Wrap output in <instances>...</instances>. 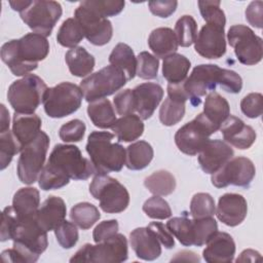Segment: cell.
<instances>
[{
  "label": "cell",
  "mask_w": 263,
  "mask_h": 263,
  "mask_svg": "<svg viewBox=\"0 0 263 263\" xmlns=\"http://www.w3.org/2000/svg\"><path fill=\"white\" fill-rule=\"evenodd\" d=\"M49 52L46 37L28 33L20 39L5 42L1 47V60L15 76H26L38 67Z\"/></svg>",
  "instance_id": "1"
},
{
  "label": "cell",
  "mask_w": 263,
  "mask_h": 263,
  "mask_svg": "<svg viewBox=\"0 0 263 263\" xmlns=\"http://www.w3.org/2000/svg\"><path fill=\"white\" fill-rule=\"evenodd\" d=\"M12 240V249L5 250L1 254L4 262H36L48 246L47 231L39 226L35 217L27 219L20 218V222L13 232Z\"/></svg>",
  "instance_id": "2"
},
{
  "label": "cell",
  "mask_w": 263,
  "mask_h": 263,
  "mask_svg": "<svg viewBox=\"0 0 263 263\" xmlns=\"http://www.w3.org/2000/svg\"><path fill=\"white\" fill-rule=\"evenodd\" d=\"M114 135L109 132H92L87 138L85 146L96 174L120 172L125 164V149L113 142Z\"/></svg>",
  "instance_id": "3"
},
{
  "label": "cell",
  "mask_w": 263,
  "mask_h": 263,
  "mask_svg": "<svg viewBox=\"0 0 263 263\" xmlns=\"http://www.w3.org/2000/svg\"><path fill=\"white\" fill-rule=\"evenodd\" d=\"M46 165L60 175L76 181L86 180L96 174L91 160L83 157L80 149L75 145H55Z\"/></svg>",
  "instance_id": "4"
},
{
  "label": "cell",
  "mask_w": 263,
  "mask_h": 263,
  "mask_svg": "<svg viewBox=\"0 0 263 263\" xmlns=\"http://www.w3.org/2000/svg\"><path fill=\"white\" fill-rule=\"evenodd\" d=\"M48 87L39 76L28 74L8 87L7 99L16 113L33 114L44 101Z\"/></svg>",
  "instance_id": "5"
},
{
  "label": "cell",
  "mask_w": 263,
  "mask_h": 263,
  "mask_svg": "<svg viewBox=\"0 0 263 263\" xmlns=\"http://www.w3.org/2000/svg\"><path fill=\"white\" fill-rule=\"evenodd\" d=\"M89 192L95 199L99 200L100 208L108 214L121 213L129 203V194L126 188L116 179L105 174H97L93 177L89 185Z\"/></svg>",
  "instance_id": "6"
},
{
  "label": "cell",
  "mask_w": 263,
  "mask_h": 263,
  "mask_svg": "<svg viewBox=\"0 0 263 263\" xmlns=\"http://www.w3.org/2000/svg\"><path fill=\"white\" fill-rule=\"evenodd\" d=\"M127 240L121 233L97 245L85 243L70 259V262L117 263L127 259Z\"/></svg>",
  "instance_id": "7"
},
{
  "label": "cell",
  "mask_w": 263,
  "mask_h": 263,
  "mask_svg": "<svg viewBox=\"0 0 263 263\" xmlns=\"http://www.w3.org/2000/svg\"><path fill=\"white\" fill-rule=\"evenodd\" d=\"M127 79L125 74L112 65L90 74L80 82L83 98L90 103L111 96L123 87Z\"/></svg>",
  "instance_id": "8"
},
{
  "label": "cell",
  "mask_w": 263,
  "mask_h": 263,
  "mask_svg": "<svg viewBox=\"0 0 263 263\" xmlns=\"http://www.w3.org/2000/svg\"><path fill=\"white\" fill-rule=\"evenodd\" d=\"M48 147L49 137L41 130L34 141L22 148L16 166L17 177L22 183L31 185L37 181L44 167Z\"/></svg>",
  "instance_id": "9"
},
{
  "label": "cell",
  "mask_w": 263,
  "mask_h": 263,
  "mask_svg": "<svg viewBox=\"0 0 263 263\" xmlns=\"http://www.w3.org/2000/svg\"><path fill=\"white\" fill-rule=\"evenodd\" d=\"M83 93L80 86L71 82H61L47 89L43 106L47 116L63 118L76 112L82 102Z\"/></svg>",
  "instance_id": "10"
},
{
  "label": "cell",
  "mask_w": 263,
  "mask_h": 263,
  "mask_svg": "<svg viewBox=\"0 0 263 263\" xmlns=\"http://www.w3.org/2000/svg\"><path fill=\"white\" fill-rule=\"evenodd\" d=\"M219 130L203 113L181 126L175 135V143L184 154L193 156L198 154L209 137Z\"/></svg>",
  "instance_id": "11"
},
{
  "label": "cell",
  "mask_w": 263,
  "mask_h": 263,
  "mask_svg": "<svg viewBox=\"0 0 263 263\" xmlns=\"http://www.w3.org/2000/svg\"><path fill=\"white\" fill-rule=\"evenodd\" d=\"M62 13V6L57 1L33 0L20 14L23 22L28 25L34 33L47 37L51 34Z\"/></svg>",
  "instance_id": "12"
},
{
  "label": "cell",
  "mask_w": 263,
  "mask_h": 263,
  "mask_svg": "<svg viewBox=\"0 0 263 263\" xmlns=\"http://www.w3.org/2000/svg\"><path fill=\"white\" fill-rule=\"evenodd\" d=\"M227 40L239 63L253 66L261 62L263 57V41L254 31L245 25H234L229 28Z\"/></svg>",
  "instance_id": "13"
},
{
  "label": "cell",
  "mask_w": 263,
  "mask_h": 263,
  "mask_svg": "<svg viewBox=\"0 0 263 263\" xmlns=\"http://www.w3.org/2000/svg\"><path fill=\"white\" fill-rule=\"evenodd\" d=\"M223 68L214 64H202L196 66L188 78L183 82V88L192 106H198L201 103V97H204L209 90H215L221 82Z\"/></svg>",
  "instance_id": "14"
},
{
  "label": "cell",
  "mask_w": 263,
  "mask_h": 263,
  "mask_svg": "<svg viewBox=\"0 0 263 263\" xmlns=\"http://www.w3.org/2000/svg\"><path fill=\"white\" fill-rule=\"evenodd\" d=\"M256 175L253 161L247 157H232L216 173L212 174V184L217 188H225L229 185L249 187Z\"/></svg>",
  "instance_id": "15"
},
{
  "label": "cell",
  "mask_w": 263,
  "mask_h": 263,
  "mask_svg": "<svg viewBox=\"0 0 263 263\" xmlns=\"http://www.w3.org/2000/svg\"><path fill=\"white\" fill-rule=\"evenodd\" d=\"M74 16L81 25L84 37L91 44L102 46L111 40L113 27L108 18L96 14L81 3L75 9Z\"/></svg>",
  "instance_id": "16"
},
{
  "label": "cell",
  "mask_w": 263,
  "mask_h": 263,
  "mask_svg": "<svg viewBox=\"0 0 263 263\" xmlns=\"http://www.w3.org/2000/svg\"><path fill=\"white\" fill-rule=\"evenodd\" d=\"M224 28L225 26L206 23L200 29L194 41L195 51L209 60L222 58L226 52Z\"/></svg>",
  "instance_id": "17"
},
{
  "label": "cell",
  "mask_w": 263,
  "mask_h": 263,
  "mask_svg": "<svg viewBox=\"0 0 263 263\" xmlns=\"http://www.w3.org/2000/svg\"><path fill=\"white\" fill-rule=\"evenodd\" d=\"M183 82L167 85V98L159 109V120L165 126L177 124L185 115V103L188 97L183 88Z\"/></svg>",
  "instance_id": "18"
},
{
  "label": "cell",
  "mask_w": 263,
  "mask_h": 263,
  "mask_svg": "<svg viewBox=\"0 0 263 263\" xmlns=\"http://www.w3.org/2000/svg\"><path fill=\"white\" fill-rule=\"evenodd\" d=\"M234 155L233 149L224 141L208 140L198 152V162L205 174H214Z\"/></svg>",
  "instance_id": "19"
},
{
  "label": "cell",
  "mask_w": 263,
  "mask_h": 263,
  "mask_svg": "<svg viewBox=\"0 0 263 263\" xmlns=\"http://www.w3.org/2000/svg\"><path fill=\"white\" fill-rule=\"evenodd\" d=\"M217 218L225 225L234 227L243 222L248 213L246 198L237 193H225L220 196L217 210Z\"/></svg>",
  "instance_id": "20"
},
{
  "label": "cell",
  "mask_w": 263,
  "mask_h": 263,
  "mask_svg": "<svg viewBox=\"0 0 263 263\" xmlns=\"http://www.w3.org/2000/svg\"><path fill=\"white\" fill-rule=\"evenodd\" d=\"M220 130L226 143L239 149H249L256 141L255 129L246 124L240 118L229 116L220 126Z\"/></svg>",
  "instance_id": "21"
},
{
  "label": "cell",
  "mask_w": 263,
  "mask_h": 263,
  "mask_svg": "<svg viewBox=\"0 0 263 263\" xmlns=\"http://www.w3.org/2000/svg\"><path fill=\"white\" fill-rule=\"evenodd\" d=\"M202 252L203 259L209 263H229L235 255V242L226 232L216 231L205 242Z\"/></svg>",
  "instance_id": "22"
},
{
  "label": "cell",
  "mask_w": 263,
  "mask_h": 263,
  "mask_svg": "<svg viewBox=\"0 0 263 263\" xmlns=\"http://www.w3.org/2000/svg\"><path fill=\"white\" fill-rule=\"evenodd\" d=\"M136 111L142 120L149 119L163 98V88L154 82H144L134 89Z\"/></svg>",
  "instance_id": "23"
},
{
  "label": "cell",
  "mask_w": 263,
  "mask_h": 263,
  "mask_svg": "<svg viewBox=\"0 0 263 263\" xmlns=\"http://www.w3.org/2000/svg\"><path fill=\"white\" fill-rule=\"evenodd\" d=\"M129 243L139 259L153 261L161 255V243L148 227L134 229L129 234Z\"/></svg>",
  "instance_id": "24"
},
{
  "label": "cell",
  "mask_w": 263,
  "mask_h": 263,
  "mask_svg": "<svg viewBox=\"0 0 263 263\" xmlns=\"http://www.w3.org/2000/svg\"><path fill=\"white\" fill-rule=\"evenodd\" d=\"M67 206L59 196H49L38 209L35 219L39 226L45 231L54 230L66 218Z\"/></svg>",
  "instance_id": "25"
},
{
  "label": "cell",
  "mask_w": 263,
  "mask_h": 263,
  "mask_svg": "<svg viewBox=\"0 0 263 263\" xmlns=\"http://www.w3.org/2000/svg\"><path fill=\"white\" fill-rule=\"evenodd\" d=\"M41 124L42 121L40 117L35 113L22 114L14 112L11 132L23 148L36 139L38 134L41 132Z\"/></svg>",
  "instance_id": "26"
},
{
  "label": "cell",
  "mask_w": 263,
  "mask_h": 263,
  "mask_svg": "<svg viewBox=\"0 0 263 263\" xmlns=\"http://www.w3.org/2000/svg\"><path fill=\"white\" fill-rule=\"evenodd\" d=\"M148 45L157 59H164L178 49V40L171 28L160 27L154 29L148 38Z\"/></svg>",
  "instance_id": "27"
},
{
  "label": "cell",
  "mask_w": 263,
  "mask_h": 263,
  "mask_svg": "<svg viewBox=\"0 0 263 263\" xmlns=\"http://www.w3.org/2000/svg\"><path fill=\"white\" fill-rule=\"evenodd\" d=\"M39 191L34 187L18 189L12 198V208L21 219L33 218L39 209Z\"/></svg>",
  "instance_id": "28"
},
{
  "label": "cell",
  "mask_w": 263,
  "mask_h": 263,
  "mask_svg": "<svg viewBox=\"0 0 263 263\" xmlns=\"http://www.w3.org/2000/svg\"><path fill=\"white\" fill-rule=\"evenodd\" d=\"M65 61L70 73L76 77H85L90 74L96 64L93 55L82 46L68 50L65 54Z\"/></svg>",
  "instance_id": "29"
},
{
  "label": "cell",
  "mask_w": 263,
  "mask_h": 263,
  "mask_svg": "<svg viewBox=\"0 0 263 263\" xmlns=\"http://www.w3.org/2000/svg\"><path fill=\"white\" fill-rule=\"evenodd\" d=\"M190 61L181 53H173L163 59L162 76L168 84H178L185 81L189 69Z\"/></svg>",
  "instance_id": "30"
},
{
  "label": "cell",
  "mask_w": 263,
  "mask_h": 263,
  "mask_svg": "<svg viewBox=\"0 0 263 263\" xmlns=\"http://www.w3.org/2000/svg\"><path fill=\"white\" fill-rule=\"evenodd\" d=\"M119 142H133L144 133V123L139 115L128 114L120 117L111 127Z\"/></svg>",
  "instance_id": "31"
},
{
  "label": "cell",
  "mask_w": 263,
  "mask_h": 263,
  "mask_svg": "<svg viewBox=\"0 0 263 263\" xmlns=\"http://www.w3.org/2000/svg\"><path fill=\"white\" fill-rule=\"evenodd\" d=\"M154 151L146 141H138L125 149V165L128 170L140 171L149 165L153 159Z\"/></svg>",
  "instance_id": "32"
},
{
  "label": "cell",
  "mask_w": 263,
  "mask_h": 263,
  "mask_svg": "<svg viewBox=\"0 0 263 263\" xmlns=\"http://www.w3.org/2000/svg\"><path fill=\"white\" fill-rule=\"evenodd\" d=\"M202 113L220 129L222 123L230 116V106L225 98L216 91H212L205 98Z\"/></svg>",
  "instance_id": "33"
},
{
  "label": "cell",
  "mask_w": 263,
  "mask_h": 263,
  "mask_svg": "<svg viewBox=\"0 0 263 263\" xmlns=\"http://www.w3.org/2000/svg\"><path fill=\"white\" fill-rule=\"evenodd\" d=\"M109 62L112 66L120 69L126 76L127 81L136 76L137 57L130 46L125 43H118L109 55Z\"/></svg>",
  "instance_id": "34"
},
{
  "label": "cell",
  "mask_w": 263,
  "mask_h": 263,
  "mask_svg": "<svg viewBox=\"0 0 263 263\" xmlns=\"http://www.w3.org/2000/svg\"><path fill=\"white\" fill-rule=\"evenodd\" d=\"M87 115L93 125L100 128H111L117 120L111 102L105 98L90 102Z\"/></svg>",
  "instance_id": "35"
},
{
  "label": "cell",
  "mask_w": 263,
  "mask_h": 263,
  "mask_svg": "<svg viewBox=\"0 0 263 263\" xmlns=\"http://www.w3.org/2000/svg\"><path fill=\"white\" fill-rule=\"evenodd\" d=\"M144 185L152 194L166 196L175 191L176 179L170 172L160 170L148 176L144 181Z\"/></svg>",
  "instance_id": "36"
},
{
  "label": "cell",
  "mask_w": 263,
  "mask_h": 263,
  "mask_svg": "<svg viewBox=\"0 0 263 263\" xmlns=\"http://www.w3.org/2000/svg\"><path fill=\"white\" fill-rule=\"evenodd\" d=\"M84 38V32L75 17H69L63 22L58 33L57 41L64 47L74 48Z\"/></svg>",
  "instance_id": "37"
},
{
  "label": "cell",
  "mask_w": 263,
  "mask_h": 263,
  "mask_svg": "<svg viewBox=\"0 0 263 263\" xmlns=\"http://www.w3.org/2000/svg\"><path fill=\"white\" fill-rule=\"evenodd\" d=\"M72 222L82 230L89 229L99 219L101 214L96 205L89 202H79L75 204L70 212Z\"/></svg>",
  "instance_id": "38"
},
{
  "label": "cell",
  "mask_w": 263,
  "mask_h": 263,
  "mask_svg": "<svg viewBox=\"0 0 263 263\" xmlns=\"http://www.w3.org/2000/svg\"><path fill=\"white\" fill-rule=\"evenodd\" d=\"M167 229L183 246L190 247L194 242V221L185 216L175 217L166 222Z\"/></svg>",
  "instance_id": "39"
},
{
  "label": "cell",
  "mask_w": 263,
  "mask_h": 263,
  "mask_svg": "<svg viewBox=\"0 0 263 263\" xmlns=\"http://www.w3.org/2000/svg\"><path fill=\"white\" fill-rule=\"evenodd\" d=\"M175 34L178 44L182 47L192 45L197 36V24L191 15L181 16L175 25Z\"/></svg>",
  "instance_id": "40"
},
{
  "label": "cell",
  "mask_w": 263,
  "mask_h": 263,
  "mask_svg": "<svg viewBox=\"0 0 263 263\" xmlns=\"http://www.w3.org/2000/svg\"><path fill=\"white\" fill-rule=\"evenodd\" d=\"M22 147L14 138L12 132L0 133V168L3 171L11 162L13 156L20 153Z\"/></svg>",
  "instance_id": "41"
},
{
  "label": "cell",
  "mask_w": 263,
  "mask_h": 263,
  "mask_svg": "<svg viewBox=\"0 0 263 263\" xmlns=\"http://www.w3.org/2000/svg\"><path fill=\"white\" fill-rule=\"evenodd\" d=\"M216 212L215 200L209 193L199 192L190 201V214L193 219L213 217Z\"/></svg>",
  "instance_id": "42"
},
{
  "label": "cell",
  "mask_w": 263,
  "mask_h": 263,
  "mask_svg": "<svg viewBox=\"0 0 263 263\" xmlns=\"http://www.w3.org/2000/svg\"><path fill=\"white\" fill-rule=\"evenodd\" d=\"M96 14L107 18L120 13L125 5L122 0H86L80 2Z\"/></svg>",
  "instance_id": "43"
},
{
  "label": "cell",
  "mask_w": 263,
  "mask_h": 263,
  "mask_svg": "<svg viewBox=\"0 0 263 263\" xmlns=\"http://www.w3.org/2000/svg\"><path fill=\"white\" fill-rule=\"evenodd\" d=\"M158 67L159 61L155 55L148 51H142L137 57L136 75L146 80L154 79L157 77Z\"/></svg>",
  "instance_id": "44"
},
{
  "label": "cell",
  "mask_w": 263,
  "mask_h": 263,
  "mask_svg": "<svg viewBox=\"0 0 263 263\" xmlns=\"http://www.w3.org/2000/svg\"><path fill=\"white\" fill-rule=\"evenodd\" d=\"M143 211L149 218L156 220H164L172 216V209L168 202L157 195L148 198L144 202Z\"/></svg>",
  "instance_id": "45"
},
{
  "label": "cell",
  "mask_w": 263,
  "mask_h": 263,
  "mask_svg": "<svg viewBox=\"0 0 263 263\" xmlns=\"http://www.w3.org/2000/svg\"><path fill=\"white\" fill-rule=\"evenodd\" d=\"M194 221V242L193 246L201 247L218 230V224L213 217L193 219Z\"/></svg>",
  "instance_id": "46"
},
{
  "label": "cell",
  "mask_w": 263,
  "mask_h": 263,
  "mask_svg": "<svg viewBox=\"0 0 263 263\" xmlns=\"http://www.w3.org/2000/svg\"><path fill=\"white\" fill-rule=\"evenodd\" d=\"M220 5H221L220 1H208V0L198 1L200 14L208 24H217V25L225 26L226 17Z\"/></svg>",
  "instance_id": "47"
},
{
  "label": "cell",
  "mask_w": 263,
  "mask_h": 263,
  "mask_svg": "<svg viewBox=\"0 0 263 263\" xmlns=\"http://www.w3.org/2000/svg\"><path fill=\"white\" fill-rule=\"evenodd\" d=\"M69 182H70L69 178L60 175L59 173H57L46 164L44 165L38 178L39 187L44 191L60 189L68 185Z\"/></svg>",
  "instance_id": "48"
},
{
  "label": "cell",
  "mask_w": 263,
  "mask_h": 263,
  "mask_svg": "<svg viewBox=\"0 0 263 263\" xmlns=\"http://www.w3.org/2000/svg\"><path fill=\"white\" fill-rule=\"evenodd\" d=\"M53 231L58 242L63 249H71L78 241V230L72 222L64 220Z\"/></svg>",
  "instance_id": "49"
},
{
  "label": "cell",
  "mask_w": 263,
  "mask_h": 263,
  "mask_svg": "<svg viewBox=\"0 0 263 263\" xmlns=\"http://www.w3.org/2000/svg\"><path fill=\"white\" fill-rule=\"evenodd\" d=\"M85 129H86V126L82 120L72 119L61 126L59 136L61 140L66 143L79 142L83 139Z\"/></svg>",
  "instance_id": "50"
},
{
  "label": "cell",
  "mask_w": 263,
  "mask_h": 263,
  "mask_svg": "<svg viewBox=\"0 0 263 263\" xmlns=\"http://www.w3.org/2000/svg\"><path fill=\"white\" fill-rule=\"evenodd\" d=\"M20 222V217L11 206H6L2 212L1 228H0V240L6 241L12 239L15 227Z\"/></svg>",
  "instance_id": "51"
},
{
  "label": "cell",
  "mask_w": 263,
  "mask_h": 263,
  "mask_svg": "<svg viewBox=\"0 0 263 263\" xmlns=\"http://www.w3.org/2000/svg\"><path fill=\"white\" fill-rule=\"evenodd\" d=\"M241 112L249 118H258L263 111V97L260 92H251L240 102Z\"/></svg>",
  "instance_id": "52"
},
{
  "label": "cell",
  "mask_w": 263,
  "mask_h": 263,
  "mask_svg": "<svg viewBox=\"0 0 263 263\" xmlns=\"http://www.w3.org/2000/svg\"><path fill=\"white\" fill-rule=\"evenodd\" d=\"M114 107L119 115L133 114L136 111V102L134 91L130 88L119 90L113 99Z\"/></svg>",
  "instance_id": "53"
},
{
  "label": "cell",
  "mask_w": 263,
  "mask_h": 263,
  "mask_svg": "<svg viewBox=\"0 0 263 263\" xmlns=\"http://www.w3.org/2000/svg\"><path fill=\"white\" fill-rule=\"evenodd\" d=\"M118 222L117 220H105L99 223L92 231V238L96 243L107 240L118 233Z\"/></svg>",
  "instance_id": "54"
},
{
  "label": "cell",
  "mask_w": 263,
  "mask_h": 263,
  "mask_svg": "<svg viewBox=\"0 0 263 263\" xmlns=\"http://www.w3.org/2000/svg\"><path fill=\"white\" fill-rule=\"evenodd\" d=\"M220 86L229 93H238L242 88V79L234 71L223 69Z\"/></svg>",
  "instance_id": "55"
},
{
  "label": "cell",
  "mask_w": 263,
  "mask_h": 263,
  "mask_svg": "<svg viewBox=\"0 0 263 263\" xmlns=\"http://www.w3.org/2000/svg\"><path fill=\"white\" fill-rule=\"evenodd\" d=\"M147 227L152 231V233L165 249H172L175 247L173 234L164 224L160 222H151Z\"/></svg>",
  "instance_id": "56"
},
{
  "label": "cell",
  "mask_w": 263,
  "mask_h": 263,
  "mask_svg": "<svg viewBox=\"0 0 263 263\" xmlns=\"http://www.w3.org/2000/svg\"><path fill=\"white\" fill-rule=\"evenodd\" d=\"M148 6L150 11L159 17H168L172 15L178 6L176 0H164V1H149Z\"/></svg>",
  "instance_id": "57"
},
{
  "label": "cell",
  "mask_w": 263,
  "mask_h": 263,
  "mask_svg": "<svg viewBox=\"0 0 263 263\" xmlns=\"http://www.w3.org/2000/svg\"><path fill=\"white\" fill-rule=\"evenodd\" d=\"M246 20L248 23L258 29L263 26L262 14H263V2L262 1H252L245 11Z\"/></svg>",
  "instance_id": "58"
},
{
  "label": "cell",
  "mask_w": 263,
  "mask_h": 263,
  "mask_svg": "<svg viewBox=\"0 0 263 263\" xmlns=\"http://www.w3.org/2000/svg\"><path fill=\"white\" fill-rule=\"evenodd\" d=\"M261 255L259 252L252 250V249H248L245 250L240 253L239 257L235 260L236 262H256V261H261Z\"/></svg>",
  "instance_id": "59"
},
{
  "label": "cell",
  "mask_w": 263,
  "mask_h": 263,
  "mask_svg": "<svg viewBox=\"0 0 263 263\" xmlns=\"http://www.w3.org/2000/svg\"><path fill=\"white\" fill-rule=\"evenodd\" d=\"M9 129V112L6 107L1 105V118H0V133Z\"/></svg>",
  "instance_id": "60"
},
{
  "label": "cell",
  "mask_w": 263,
  "mask_h": 263,
  "mask_svg": "<svg viewBox=\"0 0 263 263\" xmlns=\"http://www.w3.org/2000/svg\"><path fill=\"white\" fill-rule=\"evenodd\" d=\"M199 261V258L192 252H188V251H183L180 252L178 254H176V256L172 259V261Z\"/></svg>",
  "instance_id": "61"
},
{
  "label": "cell",
  "mask_w": 263,
  "mask_h": 263,
  "mask_svg": "<svg viewBox=\"0 0 263 263\" xmlns=\"http://www.w3.org/2000/svg\"><path fill=\"white\" fill-rule=\"evenodd\" d=\"M32 0H22V1H9V5L11 6V8L15 11H18L20 13L25 10L30 4H31Z\"/></svg>",
  "instance_id": "62"
}]
</instances>
